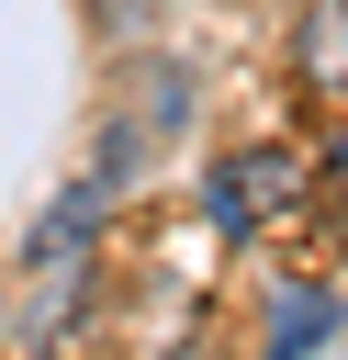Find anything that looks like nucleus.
<instances>
[{
  "label": "nucleus",
  "mask_w": 348,
  "mask_h": 360,
  "mask_svg": "<svg viewBox=\"0 0 348 360\" xmlns=\"http://www.w3.org/2000/svg\"><path fill=\"white\" fill-rule=\"evenodd\" d=\"M326 180H337V202H348V135H337V158H326Z\"/></svg>",
  "instance_id": "20e7f679"
},
{
  "label": "nucleus",
  "mask_w": 348,
  "mask_h": 360,
  "mask_svg": "<svg viewBox=\"0 0 348 360\" xmlns=\"http://www.w3.org/2000/svg\"><path fill=\"white\" fill-rule=\"evenodd\" d=\"M326 326H337V292H314V281H303V292H281V315H269V360H303Z\"/></svg>",
  "instance_id": "7ed1b4c3"
},
{
  "label": "nucleus",
  "mask_w": 348,
  "mask_h": 360,
  "mask_svg": "<svg viewBox=\"0 0 348 360\" xmlns=\"http://www.w3.org/2000/svg\"><path fill=\"white\" fill-rule=\"evenodd\" d=\"M292 191H303V169H292L281 146H225V158H213V214H225V225H269Z\"/></svg>",
  "instance_id": "f257e3e1"
},
{
  "label": "nucleus",
  "mask_w": 348,
  "mask_h": 360,
  "mask_svg": "<svg viewBox=\"0 0 348 360\" xmlns=\"http://www.w3.org/2000/svg\"><path fill=\"white\" fill-rule=\"evenodd\" d=\"M292 79H303V90H348V0H303V22H292Z\"/></svg>",
  "instance_id": "f03ea898"
}]
</instances>
